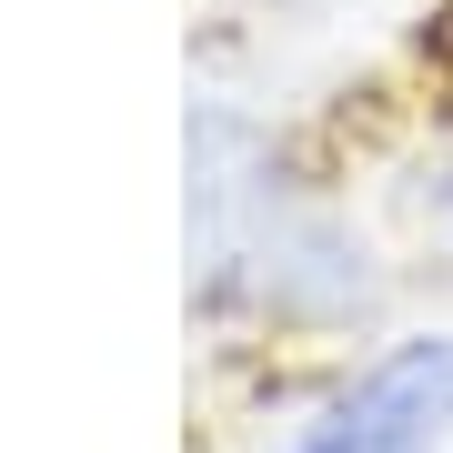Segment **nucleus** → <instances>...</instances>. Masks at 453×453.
Wrapping results in <instances>:
<instances>
[{"mask_svg":"<svg viewBox=\"0 0 453 453\" xmlns=\"http://www.w3.org/2000/svg\"><path fill=\"white\" fill-rule=\"evenodd\" d=\"M443 434H453V333H403L282 453H434Z\"/></svg>","mask_w":453,"mask_h":453,"instance_id":"1","label":"nucleus"},{"mask_svg":"<svg viewBox=\"0 0 453 453\" xmlns=\"http://www.w3.org/2000/svg\"><path fill=\"white\" fill-rule=\"evenodd\" d=\"M434 211H443V232H453V172H443V192H434Z\"/></svg>","mask_w":453,"mask_h":453,"instance_id":"2","label":"nucleus"}]
</instances>
